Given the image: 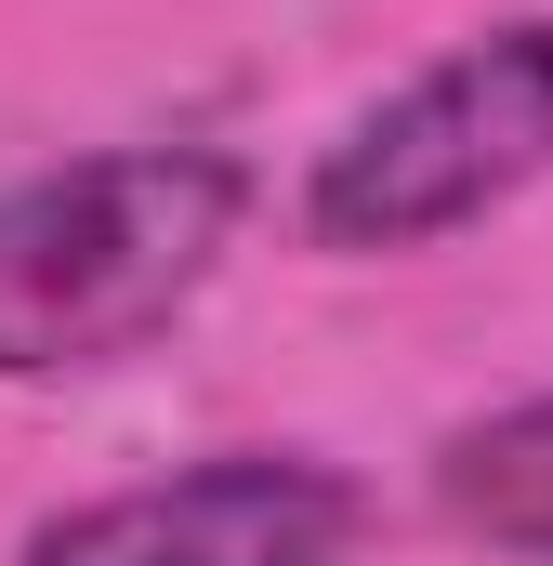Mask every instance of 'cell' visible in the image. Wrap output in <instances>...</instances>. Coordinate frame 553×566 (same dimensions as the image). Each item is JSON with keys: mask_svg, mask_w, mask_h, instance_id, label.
<instances>
[{"mask_svg": "<svg viewBox=\"0 0 553 566\" xmlns=\"http://www.w3.org/2000/svg\"><path fill=\"white\" fill-rule=\"evenodd\" d=\"M251 171L225 145H93L0 185V382L106 369L158 343L238 251Z\"/></svg>", "mask_w": 553, "mask_h": 566, "instance_id": "cell-1", "label": "cell"}, {"mask_svg": "<svg viewBox=\"0 0 553 566\" xmlns=\"http://www.w3.org/2000/svg\"><path fill=\"white\" fill-rule=\"evenodd\" d=\"M553 171V13L474 27L435 66H409L383 106H356L303 171V238L343 264L435 251L461 224H488L501 198H528Z\"/></svg>", "mask_w": 553, "mask_h": 566, "instance_id": "cell-2", "label": "cell"}, {"mask_svg": "<svg viewBox=\"0 0 553 566\" xmlns=\"http://www.w3.org/2000/svg\"><path fill=\"white\" fill-rule=\"evenodd\" d=\"M369 541V488L316 448H211L106 501L27 527L13 566H343Z\"/></svg>", "mask_w": 553, "mask_h": 566, "instance_id": "cell-3", "label": "cell"}, {"mask_svg": "<svg viewBox=\"0 0 553 566\" xmlns=\"http://www.w3.org/2000/svg\"><path fill=\"white\" fill-rule=\"evenodd\" d=\"M435 501H448L461 541H488L514 566H553V396H514V409L461 422L435 448Z\"/></svg>", "mask_w": 553, "mask_h": 566, "instance_id": "cell-4", "label": "cell"}]
</instances>
